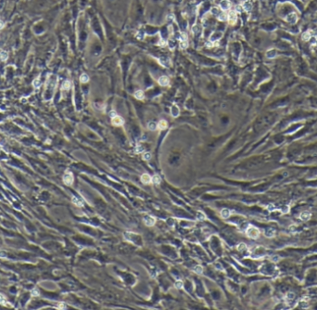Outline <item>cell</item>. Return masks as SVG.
<instances>
[{
    "label": "cell",
    "instance_id": "3957f363",
    "mask_svg": "<svg viewBox=\"0 0 317 310\" xmlns=\"http://www.w3.org/2000/svg\"><path fill=\"white\" fill-rule=\"evenodd\" d=\"M111 124H114V125H116V126H120V125H122V124H124V121H123V119L121 118V116L115 115L114 114V116H112Z\"/></svg>",
    "mask_w": 317,
    "mask_h": 310
},
{
    "label": "cell",
    "instance_id": "7a4b0ae2",
    "mask_svg": "<svg viewBox=\"0 0 317 310\" xmlns=\"http://www.w3.org/2000/svg\"><path fill=\"white\" fill-rule=\"evenodd\" d=\"M63 181L66 185H71L73 183V175L71 172H66L63 177Z\"/></svg>",
    "mask_w": 317,
    "mask_h": 310
},
{
    "label": "cell",
    "instance_id": "ffe728a7",
    "mask_svg": "<svg viewBox=\"0 0 317 310\" xmlns=\"http://www.w3.org/2000/svg\"><path fill=\"white\" fill-rule=\"evenodd\" d=\"M157 127H158V126H157V124H156L154 122H149V123L148 124V128H149V130H151V131L155 130Z\"/></svg>",
    "mask_w": 317,
    "mask_h": 310
},
{
    "label": "cell",
    "instance_id": "277c9868",
    "mask_svg": "<svg viewBox=\"0 0 317 310\" xmlns=\"http://www.w3.org/2000/svg\"><path fill=\"white\" fill-rule=\"evenodd\" d=\"M144 222L148 227H151L156 223V218L151 216V215H147L144 217Z\"/></svg>",
    "mask_w": 317,
    "mask_h": 310
},
{
    "label": "cell",
    "instance_id": "5b68a950",
    "mask_svg": "<svg viewBox=\"0 0 317 310\" xmlns=\"http://www.w3.org/2000/svg\"><path fill=\"white\" fill-rule=\"evenodd\" d=\"M286 20H287V21H288V22H289V23H291V24L296 23V22H297V21H298L297 14L295 13V12H292V13H290L289 15H288V16L286 18Z\"/></svg>",
    "mask_w": 317,
    "mask_h": 310
},
{
    "label": "cell",
    "instance_id": "d4e9b609",
    "mask_svg": "<svg viewBox=\"0 0 317 310\" xmlns=\"http://www.w3.org/2000/svg\"><path fill=\"white\" fill-rule=\"evenodd\" d=\"M174 285H175V287L177 288V289H181V288H183V286H184L182 280H177Z\"/></svg>",
    "mask_w": 317,
    "mask_h": 310
},
{
    "label": "cell",
    "instance_id": "30bf717a",
    "mask_svg": "<svg viewBox=\"0 0 317 310\" xmlns=\"http://www.w3.org/2000/svg\"><path fill=\"white\" fill-rule=\"evenodd\" d=\"M157 126H158V128L159 130H164L168 127V123L165 120H160L158 124H157Z\"/></svg>",
    "mask_w": 317,
    "mask_h": 310
},
{
    "label": "cell",
    "instance_id": "e0dca14e",
    "mask_svg": "<svg viewBox=\"0 0 317 310\" xmlns=\"http://www.w3.org/2000/svg\"><path fill=\"white\" fill-rule=\"evenodd\" d=\"M172 115L174 116V117H176V116L179 115V109H178V107H177L176 105L172 106Z\"/></svg>",
    "mask_w": 317,
    "mask_h": 310
},
{
    "label": "cell",
    "instance_id": "d6a6232c",
    "mask_svg": "<svg viewBox=\"0 0 317 310\" xmlns=\"http://www.w3.org/2000/svg\"><path fill=\"white\" fill-rule=\"evenodd\" d=\"M268 210H269V211H273V210H274V206H273L272 204L268 205Z\"/></svg>",
    "mask_w": 317,
    "mask_h": 310
},
{
    "label": "cell",
    "instance_id": "f1b7e54d",
    "mask_svg": "<svg viewBox=\"0 0 317 310\" xmlns=\"http://www.w3.org/2000/svg\"><path fill=\"white\" fill-rule=\"evenodd\" d=\"M7 58V54L6 52H1V54H0V60H2V61H5L6 59Z\"/></svg>",
    "mask_w": 317,
    "mask_h": 310
},
{
    "label": "cell",
    "instance_id": "7c38bea8",
    "mask_svg": "<svg viewBox=\"0 0 317 310\" xmlns=\"http://www.w3.org/2000/svg\"><path fill=\"white\" fill-rule=\"evenodd\" d=\"M277 52L275 49H270V50H268L266 52V57L269 59H273L275 56H276Z\"/></svg>",
    "mask_w": 317,
    "mask_h": 310
},
{
    "label": "cell",
    "instance_id": "2e32d148",
    "mask_svg": "<svg viewBox=\"0 0 317 310\" xmlns=\"http://www.w3.org/2000/svg\"><path fill=\"white\" fill-rule=\"evenodd\" d=\"M151 181H152V183H153V184L158 185L159 183H160L161 179H160V177H159V176H158V175H155L154 177H152V180Z\"/></svg>",
    "mask_w": 317,
    "mask_h": 310
},
{
    "label": "cell",
    "instance_id": "8992f818",
    "mask_svg": "<svg viewBox=\"0 0 317 310\" xmlns=\"http://www.w3.org/2000/svg\"><path fill=\"white\" fill-rule=\"evenodd\" d=\"M220 7L223 9V10H228L230 7H231V3H230L229 0H222L220 2Z\"/></svg>",
    "mask_w": 317,
    "mask_h": 310
},
{
    "label": "cell",
    "instance_id": "44dd1931",
    "mask_svg": "<svg viewBox=\"0 0 317 310\" xmlns=\"http://www.w3.org/2000/svg\"><path fill=\"white\" fill-rule=\"evenodd\" d=\"M311 38V34L309 32H305L302 34V39H303L304 41H309Z\"/></svg>",
    "mask_w": 317,
    "mask_h": 310
},
{
    "label": "cell",
    "instance_id": "e575fe53",
    "mask_svg": "<svg viewBox=\"0 0 317 310\" xmlns=\"http://www.w3.org/2000/svg\"><path fill=\"white\" fill-rule=\"evenodd\" d=\"M3 25H4L3 22H2V21H0V28H2V27H3Z\"/></svg>",
    "mask_w": 317,
    "mask_h": 310
},
{
    "label": "cell",
    "instance_id": "603a6c76",
    "mask_svg": "<svg viewBox=\"0 0 317 310\" xmlns=\"http://www.w3.org/2000/svg\"><path fill=\"white\" fill-rule=\"evenodd\" d=\"M72 201H73V203H74V204L78 205V206H83V202H82L81 200H80V199H78V198L73 197L72 198Z\"/></svg>",
    "mask_w": 317,
    "mask_h": 310
},
{
    "label": "cell",
    "instance_id": "1f68e13d",
    "mask_svg": "<svg viewBox=\"0 0 317 310\" xmlns=\"http://www.w3.org/2000/svg\"><path fill=\"white\" fill-rule=\"evenodd\" d=\"M211 13L213 14V15H218V14H219V11H218V8H216V7H213L212 9H211Z\"/></svg>",
    "mask_w": 317,
    "mask_h": 310
},
{
    "label": "cell",
    "instance_id": "8fae6325",
    "mask_svg": "<svg viewBox=\"0 0 317 310\" xmlns=\"http://www.w3.org/2000/svg\"><path fill=\"white\" fill-rule=\"evenodd\" d=\"M300 219L301 220H303V221H308L309 219L311 218V213L308 211H304L302 212L301 214H300Z\"/></svg>",
    "mask_w": 317,
    "mask_h": 310
},
{
    "label": "cell",
    "instance_id": "52a82bcc",
    "mask_svg": "<svg viewBox=\"0 0 317 310\" xmlns=\"http://www.w3.org/2000/svg\"><path fill=\"white\" fill-rule=\"evenodd\" d=\"M227 20L229 21V23L231 25H233L236 22V20H237V16H236V12H230L228 14V17H227Z\"/></svg>",
    "mask_w": 317,
    "mask_h": 310
},
{
    "label": "cell",
    "instance_id": "d6986e66",
    "mask_svg": "<svg viewBox=\"0 0 317 310\" xmlns=\"http://www.w3.org/2000/svg\"><path fill=\"white\" fill-rule=\"evenodd\" d=\"M197 218H198L199 220H201V221H202V220H205V219H206V215H205V214H204L203 212L199 211V212H198V215H197Z\"/></svg>",
    "mask_w": 317,
    "mask_h": 310
},
{
    "label": "cell",
    "instance_id": "7402d4cb",
    "mask_svg": "<svg viewBox=\"0 0 317 310\" xmlns=\"http://www.w3.org/2000/svg\"><path fill=\"white\" fill-rule=\"evenodd\" d=\"M187 47H188V42H187V40H181L180 48H182V49H186Z\"/></svg>",
    "mask_w": 317,
    "mask_h": 310
},
{
    "label": "cell",
    "instance_id": "9c48e42d",
    "mask_svg": "<svg viewBox=\"0 0 317 310\" xmlns=\"http://www.w3.org/2000/svg\"><path fill=\"white\" fill-rule=\"evenodd\" d=\"M152 180V177L149 174H143L141 176V182L144 184H149Z\"/></svg>",
    "mask_w": 317,
    "mask_h": 310
},
{
    "label": "cell",
    "instance_id": "4fadbf2b",
    "mask_svg": "<svg viewBox=\"0 0 317 310\" xmlns=\"http://www.w3.org/2000/svg\"><path fill=\"white\" fill-rule=\"evenodd\" d=\"M286 300H287V304H291L292 303V301L295 300V294L293 293H288L287 294V297H286Z\"/></svg>",
    "mask_w": 317,
    "mask_h": 310
},
{
    "label": "cell",
    "instance_id": "4dcf8cb0",
    "mask_svg": "<svg viewBox=\"0 0 317 310\" xmlns=\"http://www.w3.org/2000/svg\"><path fill=\"white\" fill-rule=\"evenodd\" d=\"M265 235H266L267 237H269V238L273 237V229H269L268 231L265 232Z\"/></svg>",
    "mask_w": 317,
    "mask_h": 310
},
{
    "label": "cell",
    "instance_id": "484cf974",
    "mask_svg": "<svg viewBox=\"0 0 317 310\" xmlns=\"http://www.w3.org/2000/svg\"><path fill=\"white\" fill-rule=\"evenodd\" d=\"M227 17H228V15H226V14L224 13L221 14V15H218V18H219L220 21H225V20H227Z\"/></svg>",
    "mask_w": 317,
    "mask_h": 310
},
{
    "label": "cell",
    "instance_id": "f546056e",
    "mask_svg": "<svg viewBox=\"0 0 317 310\" xmlns=\"http://www.w3.org/2000/svg\"><path fill=\"white\" fill-rule=\"evenodd\" d=\"M246 249L247 247L244 243H240L239 245L237 246V250H238V251H243V250H246Z\"/></svg>",
    "mask_w": 317,
    "mask_h": 310
},
{
    "label": "cell",
    "instance_id": "ba28073f",
    "mask_svg": "<svg viewBox=\"0 0 317 310\" xmlns=\"http://www.w3.org/2000/svg\"><path fill=\"white\" fill-rule=\"evenodd\" d=\"M169 83H170V80H169V78L166 75H162V76H160V77L158 78V84L161 85V86L168 85Z\"/></svg>",
    "mask_w": 317,
    "mask_h": 310
},
{
    "label": "cell",
    "instance_id": "ac0fdd59",
    "mask_svg": "<svg viewBox=\"0 0 317 310\" xmlns=\"http://www.w3.org/2000/svg\"><path fill=\"white\" fill-rule=\"evenodd\" d=\"M80 81H81L82 83H87L88 81H89V76H88L87 74H85V73L82 74L81 76H80Z\"/></svg>",
    "mask_w": 317,
    "mask_h": 310
},
{
    "label": "cell",
    "instance_id": "83f0119b",
    "mask_svg": "<svg viewBox=\"0 0 317 310\" xmlns=\"http://www.w3.org/2000/svg\"><path fill=\"white\" fill-rule=\"evenodd\" d=\"M194 270H195V271H196L197 273H198V274H201V273L203 272V268L202 267H201V266H196V267H195V269H194Z\"/></svg>",
    "mask_w": 317,
    "mask_h": 310
},
{
    "label": "cell",
    "instance_id": "4316f807",
    "mask_svg": "<svg viewBox=\"0 0 317 310\" xmlns=\"http://www.w3.org/2000/svg\"><path fill=\"white\" fill-rule=\"evenodd\" d=\"M150 158H151V154L149 153V152H146V153H144V155H143V159L146 161L150 160Z\"/></svg>",
    "mask_w": 317,
    "mask_h": 310
},
{
    "label": "cell",
    "instance_id": "6da1fadb",
    "mask_svg": "<svg viewBox=\"0 0 317 310\" xmlns=\"http://www.w3.org/2000/svg\"><path fill=\"white\" fill-rule=\"evenodd\" d=\"M247 236L250 237V239H258L260 236V230L257 228L253 227V226H250L249 228L247 229Z\"/></svg>",
    "mask_w": 317,
    "mask_h": 310
},
{
    "label": "cell",
    "instance_id": "cb8c5ba5",
    "mask_svg": "<svg viewBox=\"0 0 317 310\" xmlns=\"http://www.w3.org/2000/svg\"><path fill=\"white\" fill-rule=\"evenodd\" d=\"M70 86H71V83L69 82V81H66V82H64L63 83V85H62V89L67 90V89L70 88Z\"/></svg>",
    "mask_w": 317,
    "mask_h": 310
},
{
    "label": "cell",
    "instance_id": "5bb4252c",
    "mask_svg": "<svg viewBox=\"0 0 317 310\" xmlns=\"http://www.w3.org/2000/svg\"><path fill=\"white\" fill-rule=\"evenodd\" d=\"M221 215H222L223 218H228L231 215V212L228 209H223L221 211Z\"/></svg>",
    "mask_w": 317,
    "mask_h": 310
},
{
    "label": "cell",
    "instance_id": "9a60e30c",
    "mask_svg": "<svg viewBox=\"0 0 317 310\" xmlns=\"http://www.w3.org/2000/svg\"><path fill=\"white\" fill-rule=\"evenodd\" d=\"M135 97L137 99H144V97H145L144 91H142V90H137V91L135 93Z\"/></svg>",
    "mask_w": 317,
    "mask_h": 310
},
{
    "label": "cell",
    "instance_id": "836d02e7",
    "mask_svg": "<svg viewBox=\"0 0 317 310\" xmlns=\"http://www.w3.org/2000/svg\"><path fill=\"white\" fill-rule=\"evenodd\" d=\"M34 86H39V80H38V79L34 81Z\"/></svg>",
    "mask_w": 317,
    "mask_h": 310
}]
</instances>
